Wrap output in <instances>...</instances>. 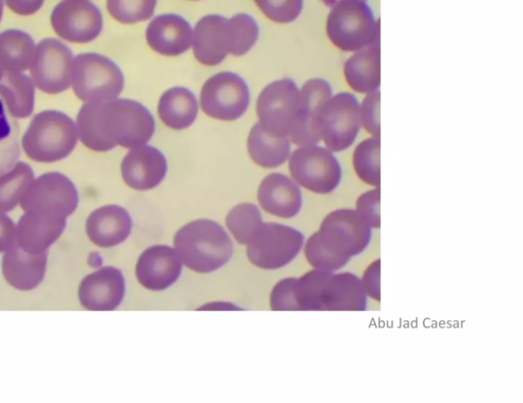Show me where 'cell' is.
I'll use <instances>...</instances> for the list:
<instances>
[{"label": "cell", "mask_w": 523, "mask_h": 403, "mask_svg": "<svg viewBox=\"0 0 523 403\" xmlns=\"http://www.w3.org/2000/svg\"><path fill=\"white\" fill-rule=\"evenodd\" d=\"M76 125L81 142L97 153H106L118 145L128 149L146 145L156 130L151 112L125 98L84 104Z\"/></svg>", "instance_id": "obj_1"}, {"label": "cell", "mask_w": 523, "mask_h": 403, "mask_svg": "<svg viewBox=\"0 0 523 403\" xmlns=\"http://www.w3.org/2000/svg\"><path fill=\"white\" fill-rule=\"evenodd\" d=\"M372 230L356 210L331 212L307 240L306 259L314 269L340 271L364 253L371 242Z\"/></svg>", "instance_id": "obj_2"}, {"label": "cell", "mask_w": 523, "mask_h": 403, "mask_svg": "<svg viewBox=\"0 0 523 403\" xmlns=\"http://www.w3.org/2000/svg\"><path fill=\"white\" fill-rule=\"evenodd\" d=\"M259 38V26L248 14H237L230 19L220 15L203 17L194 30V55L199 63L214 67L230 54L247 55Z\"/></svg>", "instance_id": "obj_3"}, {"label": "cell", "mask_w": 523, "mask_h": 403, "mask_svg": "<svg viewBox=\"0 0 523 403\" xmlns=\"http://www.w3.org/2000/svg\"><path fill=\"white\" fill-rule=\"evenodd\" d=\"M174 245L182 264L201 274L219 270L233 255L229 235L211 220H197L182 227L174 237Z\"/></svg>", "instance_id": "obj_4"}, {"label": "cell", "mask_w": 523, "mask_h": 403, "mask_svg": "<svg viewBox=\"0 0 523 403\" xmlns=\"http://www.w3.org/2000/svg\"><path fill=\"white\" fill-rule=\"evenodd\" d=\"M79 139L76 123L58 111L35 115L22 138L26 156L36 162L52 164L69 157Z\"/></svg>", "instance_id": "obj_5"}, {"label": "cell", "mask_w": 523, "mask_h": 403, "mask_svg": "<svg viewBox=\"0 0 523 403\" xmlns=\"http://www.w3.org/2000/svg\"><path fill=\"white\" fill-rule=\"evenodd\" d=\"M257 115L262 128L270 135L291 138L303 118L301 90L292 79H281L266 86L259 95Z\"/></svg>", "instance_id": "obj_6"}, {"label": "cell", "mask_w": 523, "mask_h": 403, "mask_svg": "<svg viewBox=\"0 0 523 403\" xmlns=\"http://www.w3.org/2000/svg\"><path fill=\"white\" fill-rule=\"evenodd\" d=\"M327 36L344 52H358L379 42V22L371 8L359 0H339L332 5L326 23Z\"/></svg>", "instance_id": "obj_7"}, {"label": "cell", "mask_w": 523, "mask_h": 403, "mask_svg": "<svg viewBox=\"0 0 523 403\" xmlns=\"http://www.w3.org/2000/svg\"><path fill=\"white\" fill-rule=\"evenodd\" d=\"M72 88L85 104L110 102L122 93L124 75L107 57L81 54L74 58Z\"/></svg>", "instance_id": "obj_8"}, {"label": "cell", "mask_w": 523, "mask_h": 403, "mask_svg": "<svg viewBox=\"0 0 523 403\" xmlns=\"http://www.w3.org/2000/svg\"><path fill=\"white\" fill-rule=\"evenodd\" d=\"M316 127L320 140L332 153L351 147L361 129L357 97L349 92L332 95L322 106Z\"/></svg>", "instance_id": "obj_9"}, {"label": "cell", "mask_w": 523, "mask_h": 403, "mask_svg": "<svg viewBox=\"0 0 523 403\" xmlns=\"http://www.w3.org/2000/svg\"><path fill=\"white\" fill-rule=\"evenodd\" d=\"M304 235L297 229L263 223L255 237L247 244L250 262L263 270H278L290 265L301 253Z\"/></svg>", "instance_id": "obj_10"}, {"label": "cell", "mask_w": 523, "mask_h": 403, "mask_svg": "<svg viewBox=\"0 0 523 403\" xmlns=\"http://www.w3.org/2000/svg\"><path fill=\"white\" fill-rule=\"evenodd\" d=\"M289 168L298 185L316 194L334 192L343 179L342 166L334 153L317 145L300 146L295 150Z\"/></svg>", "instance_id": "obj_11"}, {"label": "cell", "mask_w": 523, "mask_h": 403, "mask_svg": "<svg viewBox=\"0 0 523 403\" xmlns=\"http://www.w3.org/2000/svg\"><path fill=\"white\" fill-rule=\"evenodd\" d=\"M250 89L239 75L223 72L206 81L201 92V108L210 118L235 121L242 118L250 106Z\"/></svg>", "instance_id": "obj_12"}, {"label": "cell", "mask_w": 523, "mask_h": 403, "mask_svg": "<svg viewBox=\"0 0 523 403\" xmlns=\"http://www.w3.org/2000/svg\"><path fill=\"white\" fill-rule=\"evenodd\" d=\"M74 56L72 50L56 38H45L36 46L30 68L34 86L46 94H59L72 85Z\"/></svg>", "instance_id": "obj_13"}, {"label": "cell", "mask_w": 523, "mask_h": 403, "mask_svg": "<svg viewBox=\"0 0 523 403\" xmlns=\"http://www.w3.org/2000/svg\"><path fill=\"white\" fill-rule=\"evenodd\" d=\"M79 195L74 183L57 172L34 179L21 199L24 212L58 214L68 218L77 209Z\"/></svg>", "instance_id": "obj_14"}, {"label": "cell", "mask_w": 523, "mask_h": 403, "mask_svg": "<svg viewBox=\"0 0 523 403\" xmlns=\"http://www.w3.org/2000/svg\"><path fill=\"white\" fill-rule=\"evenodd\" d=\"M51 22L59 37L77 44L97 39L104 28L101 10L89 0H63L55 7Z\"/></svg>", "instance_id": "obj_15"}, {"label": "cell", "mask_w": 523, "mask_h": 403, "mask_svg": "<svg viewBox=\"0 0 523 403\" xmlns=\"http://www.w3.org/2000/svg\"><path fill=\"white\" fill-rule=\"evenodd\" d=\"M167 171L166 157L162 151L150 145L132 148L121 165L124 182L138 191H147L159 186Z\"/></svg>", "instance_id": "obj_16"}, {"label": "cell", "mask_w": 523, "mask_h": 403, "mask_svg": "<svg viewBox=\"0 0 523 403\" xmlns=\"http://www.w3.org/2000/svg\"><path fill=\"white\" fill-rule=\"evenodd\" d=\"M125 278L116 268H103L89 276L81 283L79 299L81 305L94 312L116 310L125 296Z\"/></svg>", "instance_id": "obj_17"}, {"label": "cell", "mask_w": 523, "mask_h": 403, "mask_svg": "<svg viewBox=\"0 0 523 403\" xmlns=\"http://www.w3.org/2000/svg\"><path fill=\"white\" fill-rule=\"evenodd\" d=\"M182 262L177 251L167 245H155L142 254L136 265L138 282L152 291H162L177 282Z\"/></svg>", "instance_id": "obj_18"}, {"label": "cell", "mask_w": 523, "mask_h": 403, "mask_svg": "<svg viewBox=\"0 0 523 403\" xmlns=\"http://www.w3.org/2000/svg\"><path fill=\"white\" fill-rule=\"evenodd\" d=\"M67 218L58 214L25 212L16 227V243L29 254L46 253L66 229Z\"/></svg>", "instance_id": "obj_19"}, {"label": "cell", "mask_w": 523, "mask_h": 403, "mask_svg": "<svg viewBox=\"0 0 523 403\" xmlns=\"http://www.w3.org/2000/svg\"><path fill=\"white\" fill-rule=\"evenodd\" d=\"M262 209L272 216L292 219L303 207V195L299 185L290 177L274 173L267 176L258 190Z\"/></svg>", "instance_id": "obj_20"}, {"label": "cell", "mask_w": 523, "mask_h": 403, "mask_svg": "<svg viewBox=\"0 0 523 403\" xmlns=\"http://www.w3.org/2000/svg\"><path fill=\"white\" fill-rule=\"evenodd\" d=\"M368 296L361 279L349 272H331L321 293V312H365Z\"/></svg>", "instance_id": "obj_21"}, {"label": "cell", "mask_w": 523, "mask_h": 403, "mask_svg": "<svg viewBox=\"0 0 523 403\" xmlns=\"http://www.w3.org/2000/svg\"><path fill=\"white\" fill-rule=\"evenodd\" d=\"M147 41L156 53L166 57H177L193 45L192 26L175 14L156 17L147 28Z\"/></svg>", "instance_id": "obj_22"}, {"label": "cell", "mask_w": 523, "mask_h": 403, "mask_svg": "<svg viewBox=\"0 0 523 403\" xmlns=\"http://www.w3.org/2000/svg\"><path fill=\"white\" fill-rule=\"evenodd\" d=\"M132 225L131 216L124 208L111 205L95 210L88 217L86 233L95 245L109 248L123 243Z\"/></svg>", "instance_id": "obj_23"}, {"label": "cell", "mask_w": 523, "mask_h": 403, "mask_svg": "<svg viewBox=\"0 0 523 403\" xmlns=\"http://www.w3.org/2000/svg\"><path fill=\"white\" fill-rule=\"evenodd\" d=\"M46 266L47 251L39 255L29 254L15 242L4 256L3 274L11 286L28 291L43 281Z\"/></svg>", "instance_id": "obj_24"}, {"label": "cell", "mask_w": 523, "mask_h": 403, "mask_svg": "<svg viewBox=\"0 0 523 403\" xmlns=\"http://www.w3.org/2000/svg\"><path fill=\"white\" fill-rule=\"evenodd\" d=\"M303 118L299 130L291 138L298 146L317 145L321 140L317 132V119L322 106L332 96L330 84L320 78L307 81L302 89Z\"/></svg>", "instance_id": "obj_25"}, {"label": "cell", "mask_w": 523, "mask_h": 403, "mask_svg": "<svg viewBox=\"0 0 523 403\" xmlns=\"http://www.w3.org/2000/svg\"><path fill=\"white\" fill-rule=\"evenodd\" d=\"M158 113L168 128L187 129L195 123L199 114L197 97L185 87H173L161 96Z\"/></svg>", "instance_id": "obj_26"}, {"label": "cell", "mask_w": 523, "mask_h": 403, "mask_svg": "<svg viewBox=\"0 0 523 403\" xmlns=\"http://www.w3.org/2000/svg\"><path fill=\"white\" fill-rule=\"evenodd\" d=\"M345 77L351 88L358 93H371L380 85L379 42L355 53L345 64Z\"/></svg>", "instance_id": "obj_27"}, {"label": "cell", "mask_w": 523, "mask_h": 403, "mask_svg": "<svg viewBox=\"0 0 523 403\" xmlns=\"http://www.w3.org/2000/svg\"><path fill=\"white\" fill-rule=\"evenodd\" d=\"M248 151L256 165L265 169H274L290 158L291 140L288 137L270 135L260 123H257L248 138Z\"/></svg>", "instance_id": "obj_28"}, {"label": "cell", "mask_w": 523, "mask_h": 403, "mask_svg": "<svg viewBox=\"0 0 523 403\" xmlns=\"http://www.w3.org/2000/svg\"><path fill=\"white\" fill-rule=\"evenodd\" d=\"M35 52V42L28 33L16 29L0 33V66L5 71L23 73L29 70Z\"/></svg>", "instance_id": "obj_29"}, {"label": "cell", "mask_w": 523, "mask_h": 403, "mask_svg": "<svg viewBox=\"0 0 523 403\" xmlns=\"http://www.w3.org/2000/svg\"><path fill=\"white\" fill-rule=\"evenodd\" d=\"M0 95L16 119H27L34 111L35 86L27 75L7 72L0 79Z\"/></svg>", "instance_id": "obj_30"}, {"label": "cell", "mask_w": 523, "mask_h": 403, "mask_svg": "<svg viewBox=\"0 0 523 403\" xmlns=\"http://www.w3.org/2000/svg\"><path fill=\"white\" fill-rule=\"evenodd\" d=\"M20 156V126L0 95V175L11 170Z\"/></svg>", "instance_id": "obj_31"}, {"label": "cell", "mask_w": 523, "mask_h": 403, "mask_svg": "<svg viewBox=\"0 0 523 403\" xmlns=\"http://www.w3.org/2000/svg\"><path fill=\"white\" fill-rule=\"evenodd\" d=\"M33 180L32 168L22 162L0 175V212L13 211L21 203V199Z\"/></svg>", "instance_id": "obj_32"}, {"label": "cell", "mask_w": 523, "mask_h": 403, "mask_svg": "<svg viewBox=\"0 0 523 403\" xmlns=\"http://www.w3.org/2000/svg\"><path fill=\"white\" fill-rule=\"evenodd\" d=\"M226 225L237 242L247 245L262 227L263 219L255 205L242 204L228 213Z\"/></svg>", "instance_id": "obj_33"}, {"label": "cell", "mask_w": 523, "mask_h": 403, "mask_svg": "<svg viewBox=\"0 0 523 403\" xmlns=\"http://www.w3.org/2000/svg\"><path fill=\"white\" fill-rule=\"evenodd\" d=\"M353 165L357 176L366 184L380 187V138L372 137L355 149Z\"/></svg>", "instance_id": "obj_34"}, {"label": "cell", "mask_w": 523, "mask_h": 403, "mask_svg": "<svg viewBox=\"0 0 523 403\" xmlns=\"http://www.w3.org/2000/svg\"><path fill=\"white\" fill-rule=\"evenodd\" d=\"M158 0H107L109 14L119 23L132 25L150 20Z\"/></svg>", "instance_id": "obj_35"}, {"label": "cell", "mask_w": 523, "mask_h": 403, "mask_svg": "<svg viewBox=\"0 0 523 403\" xmlns=\"http://www.w3.org/2000/svg\"><path fill=\"white\" fill-rule=\"evenodd\" d=\"M261 12L272 22L289 24L302 14L304 0H254Z\"/></svg>", "instance_id": "obj_36"}, {"label": "cell", "mask_w": 523, "mask_h": 403, "mask_svg": "<svg viewBox=\"0 0 523 403\" xmlns=\"http://www.w3.org/2000/svg\"><path fill=\"white\" fill-rule=\"evenodd\" d=\"M361 126L372 135L380 138V93H368L360 105Z\"/></svg>", "instance_id": "obj_37"}, {"label": "cell", "mask_w": 523, "mask_h": 403, "mask_svg": "<svg viewBox=\"0 0 523 403\" xmlns=\"http://www.w3.org/2000/svg\"><path fill=\"white\" fill-rule=\"evenodd\" d=\"M356 211L372 229H379L380 222V187L367 191L359 196Z\"/></svg>", "instance_id": "obj_38"}, {"label": "cell", "mask_w": 523, "mask_h": 403, "mask_svg": "<svg viewBox=\"0 0 523 403\" xmlns=\"http://www.w3.org/2000/svg\"><path fill=\"white\" fill-rule=\"evenodd\" d=\"M380 270H382V263H380V260H376L366 268L361 278L367 296L378 302L382 300V294H380Z\"/></svg>", "instance_id": "obj_39"}, {"label": "cell", "mask_w": 523, "mask_h": 403, "mask_svg": "<svg viewBox=\"0 0 523 403\" xmlns=\"http://www.w3.org/2000/svg\"><path fill=\"white\" fill-rule=\"evenodd\" d=\"M15 242V224L5 213L0 212V253H6Z\"/></svg>", "instance_id": "obj_40"}, {"label": "cell", "mask_w": 523, "mask_h": 403, "mask_svg": "<svg viewBox=\"0 0 523 403\" xmlns=\"http://www.w3.org/2000/svg\"><path fill=\"white\" fill-rule=\"evenodd\" d=\"M6 6L19 16H32L41 10L45 0H4Z\"/></svg>", "instance_id": "obj_41"}, {"label": "cell", "mask_w": 523, "mask_h": 403, "mask_svg": "<svg viewBox=\"0 0 523 403\" xmlns=\"http://www.w3.org/2000/svg\"><path fill=\"white\" fill-rule=\"evenodd\" d=\"M4 9H5V2H4V0H0V22H2V20H3Z\"/></svg>", "instance_id": "obj_42"}, {"label": "cell", "mask_w": 523, "mask_h": 403, "mask_svg": "<svg viewBox=\"0 0 523 403\" xmlns=\"http://www.w3.org/2000/svg\"><path fill=\"white\" fill-rule=\"evenodd\" d=\"M4 73H5V70L3 69V67H2V66H0V79H2V78H3V76H4Z\"/></svg>", "instance_id": "obj_43"}, {"label": "cell", "mask_w": 523, "mask_h": 403, "mask_svg": "<svg viewBox=\"0 0 523 403\" xmlns=\"http://www.w3.org/2000/svg\"><path fill=\"white\" fill-rule=\"evenodd\" d=\"M359 2H365V0H359ZM334 3H335V0H334Z\"/></svg>", "instance_id": "obj_44"}, {"label": "cell", "mask_w": 523, "mask_h": 403, "mask_svg": "<svg viewBox=\"0 0 523 403\" xmlns=\"http://www.w3.org/2000/svg\"><path fill=\"white\" fill-rule=\"evenodd\" d=\"M192 2H198V0H192Z\"/></svg>", "instance_id": "obj_45"}]
</instances>
